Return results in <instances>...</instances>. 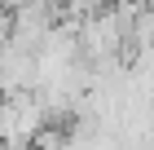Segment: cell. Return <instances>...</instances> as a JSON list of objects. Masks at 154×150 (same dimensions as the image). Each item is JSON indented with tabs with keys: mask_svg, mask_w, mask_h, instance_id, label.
Wrapping results in <instances>:
<instances>
[{
	"mask_svg": "<svg viewBox=\"0 0 154 150\" xmlns=\"http://www.w3.org/2000/svg\"><path fill=\"white\" fill-rule=\"evenodd\" d=\"M0 150H5V146H0Z\"/></svg>",
	"mask_w": 154,
	"mask_h": 150,
	"instance_id": "3",
	"label": "cell"
},
{
	"mask_svg": "<svg viewBox=\"0 0 154 150\" xmlns=\"http://www.w3.org/2000/svg\"><path fill=\"white\" fill-rule=\"evenodd\" d=\"M22 5H31V0H0V9H5V13H13V9H22Z\"/></svg>",
	"mask_w": 154,
	"mask_h": 150,
	"instance_id": "2",
	"label": "cell"
},
{
	"mask_svg": "<svg viewBox=\"0 0 154 150\" xmlns=\"http://www.w3.org/2000/svg\"><path fill=\"white\" fill-rule=\"evenodd\" d=\"M44 128H48V110L35 88L0 97V146L5 150H31Z\"/></svg>",
	"mask_w": 154,
	"mask_h": 150,
	"instance_id": "1",
	"label": "cell"
}]
</instances>
